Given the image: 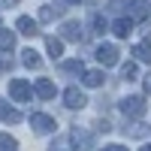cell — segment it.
<instances>
[{
  "instance_id": "1",
  "label": "cell",
  "mask_w": 151,
  "mask_h": 151,
  "mask_svg": "<svg viewBox=\"0 0 151 151\" xmlns=\"http://www.w3.org/2000/svg\"><path fill=\"white\" fill-rule=\"evenodd\" d=\"M9 94H12L15 103H27V100H30V85L24 79H12L9 82Z\"/></svg>"
},
{
  "instance_id": "2",
  "label": "cell",
  "mask_w": 151,
  "mask_h": 151,
  "mask_svg": "<svg viewBox=\"0 0 151 151\" xmlns=\"http://www.w3.org/2000/svg\"><path fill=\"white\" fill-rule=\"evenodd\" d=\"M121 112H124V115L139 118V115H145V100H142V97H127V100H121Z\"/></svg>"
},
{
  "instance_id": "3",
  "label": "cell",
  "mask_w": 151,
  "mask_h": 151,
  "mask_svg": "<svg viewBox=\"0 0 151 151\" xmlns=\"http://www.w3.org/2000/svg\"><path fill=\"white\" fill-rule=\"evenodd\" d=\"M30 127H33L36 133H48V130H55V118L36 112V115H30Z\"/></svg>"
},
{
  "instance_id": "4",
  "label": "cell",
  "mask_w": 151,
  "mask_h": 151,
  "mask_svg": "<svg viewBox=\"0 0 151 151\" xmlns=\"http://www.w3.org/2000/svg\"><path fill=\"white\" fill-rule=\"evenodd\" d=\"M97 60H100L103 67L118 64V48H115V45H100V48H97Z\"/></svg>"
},
{
  "instance_id": "5",
  "label": "cell",
  "mask_w": 151,
  "mask_h": 151,
  "mask_svg": "<svg viewBox=\"0 0 151 151\" xmlns=\"http://www.w3.org/2000/svg\"><path fill=\"white\" fill-rule=\"evenodd\" d=\"M64 100H67V106H70V109H82V106L88 103L85 94L79 91V88H67V91H64Z\"/></svg>"
},
{
  "instance_id": "6",
  "label": "cell",
  "mask_w": 151,
  "mask_h": 151,
  "mask_svg": "<svg viewBox=\"0 0 151 151\" xmlns=\"http://www.w3.org/2000/svg\"><path fill=\"white\" fill-rule=\"evenodd\" d=\"M70 139L76 142V145H79V148H76V151H91V133H85V130H79V127H76L73 133H70Z\"/></svg>"
},
{
  "instance_id": "7",
  "label": "cell",
  "mask_w": 151,
  "mask_h": 151,
  "mask_svg": "<svg viewBox=\"0 0 151 151\" xmlns=\"http://www.w3.org/2000/svg\"><path fill=\"white\" fill-rule=\"evenodd\" d=\"M64 9H67V3H58V6H42V12H40V21L60 18V15H64Z\"/></svg>"
},
{
  "instance_id": "8",
  "label": "cell",
  "mask_w": 151,
  "mask_h": 151,
  "mask_svg": "<svg viewBox=\"0 0 151 151\" xmlns=\"http://www.w3.org/2000/svg\"><path fill=\"white\" fill-rule=\"evenodd\" d=\"M15 27H18L24 36H36V33H40V30H36V21H33V18H27V15H21V18L15 21Z\"/></svg>"
},
{
  "instance_id": "9",
  "label": "cell",
  "mask_w": 151,
  "mask_h": 151,
  "mask_svg": "<svg viewBox=\"0 0 151 151\" xmlns=\"http://www.w3.org/2000/svg\"><path fill=\"white\" fill-rule=\"evenodd\" d=\"M0 118H3V121H9V124H18V121H21V112H15L12 106H6L3 100H0Z\"/></svg>"
},
{
  "instance_id": "10",
  "label": "cell",
  "mask_w": 151,
  "mask_h": 151,
  "mask_svg": "<svg viewBox=\"0 0 151 151\" xmlns=\"http://www.w3.org/2000/svg\"><path fill=\"white\" fill-rule=\"evenodd\" d=\"M112 30H115V36H130V30H133V18H118L115 24H112Z\"/></svg>"
},
{
  "instance_id": "11",
  "label": "cell",
  "mask_w": 151,
  "mask_h": 151,
  "mask_svg": "<svg viewBox=\"0 0 151 151\" xmlns=\"http://www.w3.org/2000/svg\"><path fill=\"white\" fill-rule=\"evenodd\" d=\"M36 94H40L42 100H52L55 97V85L48 82V79H40V82H36Z\"/></svg>"
},
{
  "instance_id": "12",
  "label": "cell",
  "mask_w": 151,
  "mask_h": 151,
  "mask_svg": "<svg viewBox=\"0 0 151 151\" xmlns=\"http://www.w3.org/2000/svg\"><path fill=\"white\" fill-rule=\"evenodd\" d=\"M79 36H82V27H79V21H67L64 24V40H79Z\"/></svg>"
},
{
  "instance_id": "13",
  "label": "cell",
  "mask_w": 151,
  "mask_h": 151,
  "mask_svg": "<svg viewBox=\"0 0 151 151\" xmlns=\"http://www.w3.org/2000/svg\"><path fill=\"white\" fill-rule=\"evenodd\" d=\"M103 82H106V76L100 73V70H91V73H85V85H88V88H100Z\"/></svg>"
},
{
  "instance_id": "14",
  "label": "cell",
  "mask_w": 151,
  "mask_h": 151,
  "mask_svg": "<svg viewBox=\"0 0 151 151\" xmlns=\"http://www.w3.org/2000/svg\"><path fill=\"white\" fill-rule=\"evenodd\" d=\"M133 55L139 58V60H145V64H151V45H148V42H139V45H133Z\"/></svg>"
},
{
  "instance_id": "15",
  "label": "cell",
  "mask_w": 151,
  "mask_h": 151,
  "mask_svg": "<svg viewBox=\"0 0 151 151\" xmlns=\"http://www.w3.org/2000/svg\"><path fill=\"white\" fill-rule=\"evenodd\" d=\"M45 48H48V55H52V58H60V52H64V42L55 40V36H48V40H45Z\"/></svg>"
},
{
  "instance_id": "16",
  "label": "cell",
  "mask_w": 151,
  "mask_h": 151,
  "mask_svg": "<svg viewBox=\"0 0 151 151\" xmlns=\"http://www.w3.org/2000/svg\"><path fill=\"white\" fill-rule=\"evenodd\" d=\"M52 151H73V139H70V136L55 139V142H52Z\"/></svg>"
},
{
  "instance_id": "17",
  "label": "cell",
  "mask_w": 151,
  "mask_h": 151,
  "mask_svg": "<svg viewBox=\"0 0 151 151\" xmlns=\"http://www.w3.org/2000/svg\"><path fill=\"white\" fill-rule=\"evenodd\" d=\"M0 151H18V142L12 139V136H6V133H0Z\"/></svg>"
},
{
  "instance_id": "18",
  "label": "cell",
  "mask_w": 151,
  "mask_h": 151,
  "mask_svg": "<svg viewBox=\"0 0 151 151\" xmlns=\"http://www.w3.org/2000/svg\"><path fill=\"white\" fill-rule=\"evenodd\" d=\"M0 45H3V48H12V45H15V36H12L9 30H0Z\"/></svg>"
},
{
  "instance_id": "19",
  "label": "cell",
  "mask_w": 151,
  "mask_h": 151,
  "mask_svg": "<svg viewBox=\"0 0 151 151\" xmlns=\"http://www.w3.org/2000/svg\"><path fill=\"white\" fill-rule=\"evenodd\" d=\"M24 64H27V67H40V58H36L33 48H27V52H24Z\"/></svg>"
},
{
  "instance_id": "20",
  "label": "cell",
  "mask_w": 151,
  "mask_h": 151,
  "mask_svg": "<svg viewBox=\"0 0 151 151\" xmlns=\"http://www.w3.org/2000/svg\"><path fill=\"white\" fill-rule=\"evenodd\" d=\"M64 70H67V73H85L82 60H67V64H64Z\"/></svg>"
},
{
  "instance_id": "21",
  "label": "cell",
  "mask_w": 151,
  "mask_h": 151,
  "mask_svg": "<svg viewBox=\"0 0 151 151\" xmlns=\"http://www.w3.org/2000/svg\"><path fill=\"white\" fill-rule=\"evenodd\" d=\"M121 76H124V79H133V76H136V64H124L121 67Z\"/></svg>"
},
{
  "instance_id": "22",
  "label": "cell",
  "mask_w": 151,
  "mask_h": 151,
  "mask_svg": "<svg viewBox=\"0 0 151 151\" xmlns=\"http://www.w3.org/2000/svg\"><path fill=\"white\" fill-rule=\"evenodd\" d=\"M94 27H97L100 33H103V30L109 27V24H106V18H103V15H97V18H94Z\"/></svg>"
},
{
  "instance_id": "23",
  "label": "cell",
  "mask_w": 151,
  "mask_h": 151,
  "mask_svg": "<svg viewBox=\"0 0 151 151\" xmlns=\"http://www.w3.org/2000/svg\"><path fill=\"white\" fill-rule=\"evenodd\" d=\"M109 6H112V9H124V6H127V0H109Z\"/></svg>"
},
{
  "instance_id": "24",
  "label": "cell",
  "mask_w": 151,
  "mask_h": 151,
  "mask_svg": "<svg viewBox=\"0 0 151 151\" xmlns=\"http://www.w3.org/2000/svg\"><path fill=\"white\" fill-rule=\"evenodd\" d=\"M103 151H127V148H121V145H109V148H103Z\"/></svg>"
},
{
  "instance_id": "25",
  "label": "cell",
  "mask_w": 151,
  "mask_h": 151,
  "mask_svg": "<svg viewBox=\"0 0 151 151\" xmlns=\"http://www.w3.org/2000/svg\"><path fill=\"white\" fill-rule=\"evenodd\" d=\"M145 91L151 94V76H148V79H145Z\"/></svg>"
},
{
  "instance_id": "26",
  "label": "cell",
  "mask_w": 151,
  "mask_h": 151,
  "mask_svg": "<svg viewBox=\"0 0 151 151\" xmlns=\"http://www.w3.org/2000/svg\"><path fill=\"white\" fill-rule=\"evenodd\" d=\"M142 151H151V145H145V148H142Z\"/></svg>"
},
{
  "instance_id": "27",
  "label": "cell",
  "mask_w": 151,
  "mask_h": 151,
  "mask_svg": "<svg viewBox=\"0 0 151 151\" xmlns=\"http://www.w3.org/2000/svg\"><path fill=\"white\" fill-rule=\"evenodd\" d=\"M0 3H6V0H0ZM9 3H15V0H9Z\"/></svg>"
}]
</instances>
